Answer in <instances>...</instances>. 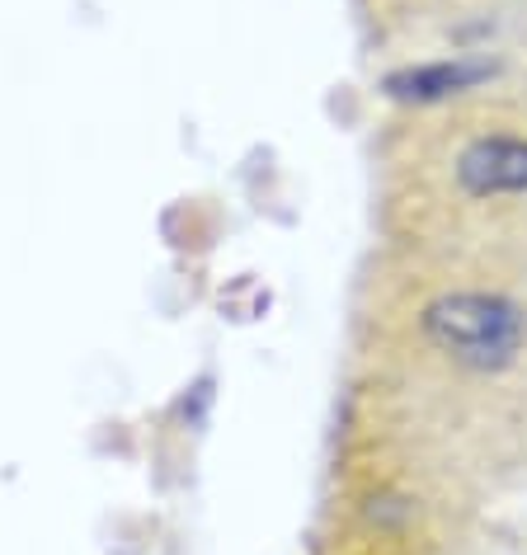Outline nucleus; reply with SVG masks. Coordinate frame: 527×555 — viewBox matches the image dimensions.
Returning <instances> with one entry per match:
<instances>
[{
  "instance_id": "obj_1",
  "label": "nucleus",
  "mask_w": 527,
  "mask_h": 555,
  "mask_svg": "<svg viewBox=\"0 0 527 555\" xmlns=\"http://www.w3.org/2000/svg\"><path fill=\"white\" fill-rule=\"evenodd\" d=\"M424 335L452 363L476 367V372H499L518 358L527 321L518 301L499 293H448L424 311Z\"/></svg>"
},
{
  "instance_id": "obj_2",
  "label": "nucleus",
  "mask_w": 527,
  "mask_h": 555,
  "mask_svg": "<svg viewBox=\"0 0 527 555\" xmlns=\"http://www.w3.org/2000/svg\"><path fill=\"white\" fill-rule=\"evenodd\" d=\"M457 179L471 198L527 193V137H480L462 151Z\"/></svg>"
},
{
  "instance_id": "obj_3",
  "label": "nucleus",
  "mask_w": 527,
  "mask_h": 555,
  "mask_svg": "<svg viewBox=\"0 0 527 555\" xmlns=\"http://www.w3.org/2000/svg\"><path fill=\"white\" fill-rule=\"evenodd\" d=\"M490 76V66L480 62H424V66H406V72H391L386 76V94L400 104H438V100H452L471 86Z\"/></svg>"
}]
</instances>
